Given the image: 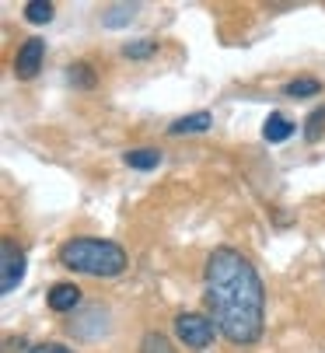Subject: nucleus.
I'll list each match as a JSON object with an SVG mask.
<instances>
[{
  "mask_svg": "<svg viewBox=\"0 0 325 353\" xmlns=\"http://www.w3.org/2000/svg\"><path fill=\"white\" fill-rule=\"evenodd\" d=\"M42 63H46V39L32 35V39H25V42L18 46V57H14V77H18V81H32V77H39Z\"/></svg>",
  "mask_w": 325,
  "mask_h": 353,
  "instance_id": "5",
  "label": "nucleus"
},
{
  "mask_svg": "<svg viewBox=\"0 0 325 353\" xmlns=\"http://www.w3.org/2000/svg\"><path fill=\"white\" fill-rule=\"evenodd\" d=\"M161 161H165V154L157 147H130L123 154V165L133 172H154V168H161Z\"/></svg>",
  "mask_w": 325,
  "mask_h": 353,
  "instance_id": "9",
  "label": "nucleus"
},
{
  "mask_svg": "<svg viewBox=\"0 0 325 353\" xmlns=\"http://www.w3.org/2000/svg\"><path fill=\"white\" fill-rule=\"evenodd\" d=\"M67 84L77 88V91H91V88L98 84V74H95V67H91L88 60H74V63L67 67Z\"/></svg>",
  "mask_w": 325,
  "mask_h": 353,
  "instance_id": "11",
  "label": "nucleus"
},
{
  "mask_svg": "<svg viewBox=\"0 0 325 353\" xmlns=\"http://www.w3.org/2000/svg\"><path fill=\"white\" fill-rule=\"evenodd\" d=\"M105 319H108V312H105L101 305H88V308L81 312V319L70 322V336H77V339H98V336L108 329Z\"/></svg>",
  "mask_w": 325,
  "mask_h": 353,
  "instance_id": "7",
  "label": "nucleus"
},
{
  "mask_svg": "<svg viewBox=\"0 0 325 353\" xmlns=\"http://www.w3.org/2000/svg\"><path fill=\"white\" fill-rule=\"evenodd\" d=\"M294 133H297V123L287 119L284 112H269L266 123H262V140H266V143H284V140H290Z\"/></svg>",
  "mask_w": 325,
  "mask_h": 353,
  "instance_id": "8",
  "label": "nucleus"
},
{
  "mask_svg": "<svg viewBox=\"0 0 325 353\" xmlns=\"http://www.w3.org/2000/svg\"><path fill=\"white\" fill-rule=\"evenodd\" d=\"M57 259L63 270L81 273V276H95V280H112L123 276L130 266V252L119 241H108V238H67L57 252Z\"/></svg>",
  "mask_w": 325,
  "mask_h": 353,
  "instance_id": "2",
  "label": "nucleus"
},
{
  "mask_svg": "<svg viewBox=\"0 0 325 353\" xmlns=\"http://www.w3.org/2000/svg\"><path fill=\"white\" fill-rule=\"evenodd\" d=\"M213 126V116L210 112H193V116H182L168 126V137H193V133H206Z\"/></svg>",
  "mask_w": 325,
  "mask_h": 353,
  "instance_id": "10",
  "label": "nucleus"
},
{
  "mask_svg": "<svg viewBox=\"0 0 325 353\" xmlns=\"http://www.w3.org/2000/svg\"><path fill=\"white\" fill-rule=\"evenodd\" d=\"M137 18V4H108L101 8V28H126Z\"/></svg>",
  "mask_w": 325,
  "mask_h": 353,
  "instance_id": "12",
  "label": "nucleus"
},
{
  "mask_svg": "<svg viewBox=\"0 0 325 353\" xmlns=\"http://www.w3.org/2000/svg\"><path fill=\"white\" fill-rule=\"evenodd\" d=\"M154 53H157V42L154 39H133V42L123 46V57L126 60H150Z\"/></svg>",
  "mask_w": 325,
  "mask_h": 353,
  "instance_id": "16",
  "label": "nucleus"
},
{
  "mask_svg": "<svg viewBox=\"0 0 325 353\" xmlns=\"http://www.w3.org/2000/svg\"><path fill=\"white\" fill-rule=\"evenodd\" d=\"M140 353H175V343L165 336V332H144V339H140Z\"/></svg>",
  "mask_w": 325,
  "mask_h": 353,
  "instance_id": "15",
  "label": "nucleus"
},
{
  "mask_svg": "<svg viewBox=\"0 0 325 353\" xmlns=\"http://www.w3.org/2000/svg\"><path fill=\"white\" fill-rule=\"evenodd\" d=\"M28 353H74V350L63 346V343H35Z\"/></svg>",
  "mask_w": 325,
  "mask_h": 353,
  "instance_id": "18",
  "label": "nucleus"
},
{
  "mask_svg": "<svg viewBox=\"0 0 325 353\" xmlns=\"http://www.w3.org/2000/svg\"><path fill=\"white\" fill-rule=\"evenodd\" d=\"M175 336L179 343H186L189 350H206L217 336H221V329H217V322L203 312H179L175 315Z\"/></svg>",
  "mask_w": 325,
  "mask_h": 353,
  "instance_id": "3",
  "label": "nucleus"
},
{
  "mask_svg": "<svg viewBox=\"0 0 325 353\" xmlns=\"http://www.w3.org/2000/svg\"><path fill=\"white\" fill-rule=\"evenodd\" d=\"M4 346H8V353H14V350H18V353H28V350H25V339H8Z\"/></svg>",
  "mask_w": 325,
  "mask_h": 353,
  "instance_id": "19",
  "label": "nucleus"
},
{
  "mask_svg": "<svg viewBox=\"0 0 325 353\" xmlns=\"http://www.w3.org/2000/svg\"><path fill=\"white\" fill-rule=\"evenodd\" d=\"M284 94L287 98H315V94H322V81L318 77H294L284 84Z\"/></svg>",
  "mask_w": 325,
  "mask_h": 353,
  "instance_id": "13",
  "label": "nucleus"
},
{
  "mask_svg": "<svg viewBox=\"0 0 325 353\" xmlns=\"http://www.w3.org/2000/svg\"><path fill=\"white\" fill-rule=\"evenodd\" d=\"M52 14H57V8L49 0H28L25 4V21H32V25H49Z\"/></svg>",
  "mask_w": 325,
  "mask_h": 353,
  "instance_id": "14",
  "label": "nucleus"
},
{
  "mask_svg": "<svg viewBox=\"0 0 325 353\" xmlns=\"http://www.w3.org/2000/svg\"><path fill=\"white\" fill-rule=\"evenodd\" d=\"M25 248L14 238H0V294H14L25 280Z\"/></svg>",
  "mask_w": 325,
  "mask_h": 353,
  "instance_id": "4",
  "label": "nucleus"
},
{
  "mask_svg": "<svg viewBox=\"0 0 325 353\" xmlns=\"http://www.w3.org/2000/svg\"><path fill=\"white\" fill-rule=\"evenodd\" d=\"M81 287L77 283H52L49 287V294H46V305H49V312H57V315H70V312H77L81 308Z\"/></svg>",
  "mask_w": 325,
  "mask_h": 353,
  "instance_id": "6",
  "label": "nucleus"
},
{
  "mask_svg": "<svg viewBox=\"0 0 325 353\" xmlns=\"http://www.w3.org/2000/svg\"><path fill=\"white\" fill-rule=\"evenodd\" d=\"M203 301L221 336L235 346H252L266 329V287L248 256L221 245L203 263Z\"/></svg>",
  "mask_w": 325,
  "mask_h": 353,
  "instance_id": "1",
  "label": "nucleus"
},
{
  "mask_svg": "<svg viewBox=\"0 0 325 353\" xmlns=\"http://www.w3.org/2000/svg\"><path fill=\"white\" fill-rule=\"evenodd\" d=\"M322 133H325V105H318V109L304 119V140H308V143H318Z\"/></svg>",
  "mask_w": 325,
  "mask_h": 353,
  "instance_id": "17",
  "label": "nucleus"
}]
</instances>
